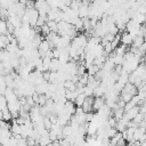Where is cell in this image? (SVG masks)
I'll return each instance as SVG.
<instances>
[{
	"label": "cell",
	"mask_w": 146,
	"mask_h": 146,
	"mask_svg": "<svg viewBox=\"0 0 146 146\" xmlns=\"http://www.w3.org/2000/svg\"><path fill=\"white\" fill-rule=\"evenodd\" d=\"M121 94H128V95H131L132 97H135V96L138 95V89H137V87H136L135 84L128 82V83L124 86V88L122 89Z\"/></svg>",
	"instance_id": "1"
},
{
	"label": "cell",
	"mask_w": 146,
	"mask_h": 146,
	"mask_svg": "<svg viewBox=\"0 0 146 146\" xmlns=\"http://www.w3.org/2000/svg\"><path fill=\"white\" fill-rule=\"evenodd\" d=\"M94 99L92 97H87L83 105H82V110L84 113H91L94 110Z\"/></svg>",
	"instance_id": "2"
},
{
	"label": "cell",
	"mask_w": 146,
	"mask_h": 146,
	"mask_svg": "<svg viewBox=\"0 0 146 146\" xmlns=\"http://www.w3.org/2000/svg\"><path fill=\"white\" fill-rule=\"evenodd\" d=\"M121 43L123 46H130L133 43V38L130 33L128 32H124V33H121Z\"/></svg>",
	"instance_id": "3"
},
{
	"label": "cell",
	"mask_w": 146,
	"mask_h": 146,
	"mask_svg": "<svg viewBox=\"0 0 146 146\" xmlns=\"http://www.w3.org/2000/svg\"><path fill=\"white\" fill-rule=\"evenodd\" d=\"M105 98L104 97H96L94 99V110L95 111H100L105 106Z\"/></svg>",
	"instance_id": "4"
},
{
	"label": "cell",
	"mask_w": 146,
	"mask_h": 146,
	"mask_svg": "<svg viewBox=\"0 0 146 146\" xmlns=\"http://www.w3.org/2000/svg\"><path fill=\"white\" fill-rule=\"evenodd\" d=\"M51 143H52V141H51L49 135H44V136H41V137H40V139H39V141H38V146H48V145H50Z\"/></svg>",
	"instance_id": "5"
},
{
	"label": "cell",
	"mask_w": 146,
	"mask_h": 146,
	"mask_svg": "<svg viewBox=\"0 0 146 146\" xmlns=\"http://www.w3.org/2000/svg\"><path fill=\"white\" fill-rule=\"evenodd\" d=\"M145 43V38L141 36V35H137L133 38V43L131 47H135V48H139L140 46H143Z\"/></svg>",
	"instance_id": "6"
},
{
	"label": "cell",
	"mask_w": 146,
	"mask_h": 146,
	"mask_svg": "<svg viewBox=\"0 0 146 146\" xmlns=\"http://www.w3.org/2000/svg\"><path fill=\"white\" fill-rule=\"evenodd\" d=\"M1 119H2V121H5V122H9V121L13 119L10 111H9V110L1 111Z\"/></svg>",
	"instance_id": "7"
},
{
	"label": "cell",
	"mask_w": 146,
	"mask_h": 146,
	"mask_svg": "<svg viewBox=\"0 0 146 146\" xmlns=\"http://www.w3.org/2000/svg\"><path fill=\"white\" fill-rule=\"evenodd\" d=\"M86 98H87V96H86L84 94H80V95L76 97V99L74 100L75 105H76L78 107H82V105H83V103H84Z\"/></svg>",
	"instance_id": "8"
},
{
	"label": "cell",
	"mask_w": 146,
	"mask_h": 146,
	"mask_svg": "<svg viewBox=\"0 0 146 146\" xmlns=\"http://www.w3.org/2000/svg\"><path fill=\"white\" fill-rule=\"evenodd\" d=\"M47 25L49 26V29H50L51 32H57L58 33V23L56 21H48L47 22Z\"/></svg>",
	"instance_id": "9"
},
{
	"label": "cell",
	"mask_w": 146,
	"mask_h": 146,
	"mask_svg": "<svg viewBox=\"0 0 146 146\" xmlns=\"http://www.w3.org/2000/svg\"><path fill=\"white\" fill-rule=\"evenodd\" d=\"M0 32H1V35H6L8 33V24H7V21H2L0 22Z\"/></svg>",
	"instance_id": "10"
},
{
	"label": "cell",
	"mask_w": 146,
	"mask_h": 146,
	"mask_svg": "<svg viewBox=\"0 0 146 146\" xmlns=\"http://www.w3.org/2000/svg\"><path fill=\"white\" fill-rule=\"evenodd\" d=\"M74 27H75V30H76V32H79V31H82V30H84V27H83V19H81V18H79L75 23H74Z\"/></svg>",
	"instance_id": "11"
},
{
	"label": "cell",
	"mask_w": 146,
	"mask_h": 146,
	"mask_svg": "<svg viewBox=\"0 0 146 146\" xmlns=\"http://www.w3.org/2000/svg\"><path fill=\"white\" fill-rule=\"evenodd\" d=\"M51 33V31H50V29H49V26L47 25V24H44L43 26H41V35L42 36H48L49 34Z\"/></svg>",
	"instance_id": "12"
},
{
	"label": "cell",
	"mask_w": 146,
	"mask_h": 146,
	"mask_svg": "<svg viewBox=\"0 0 146 146\" xmlns=\"http://www.w3.org/2000/svg\"><path fill=\"white\" fill-rule=\"evenodd\" d=\"M144 119H145V114H143V113H138L137 115H136V117L132 120V121H135L137 124H139V123H141L143 121H144Z\"/></svg>",
	"instance_id": "13"
},
{
	"label": "cell",
	"mask_w": 146,
	"mask_h": 146,
	"mask_svg": "<svg viewBox=\"0 0 146 146\" xmlns=\"http://www.w3.org/2000/svg\"><path fill=\"white\" fill-rule=\"evenodd\" d=\"M145 42H146V38H145Z\"/></svg>",
	"instance_id": "14"
}]
</instances>
